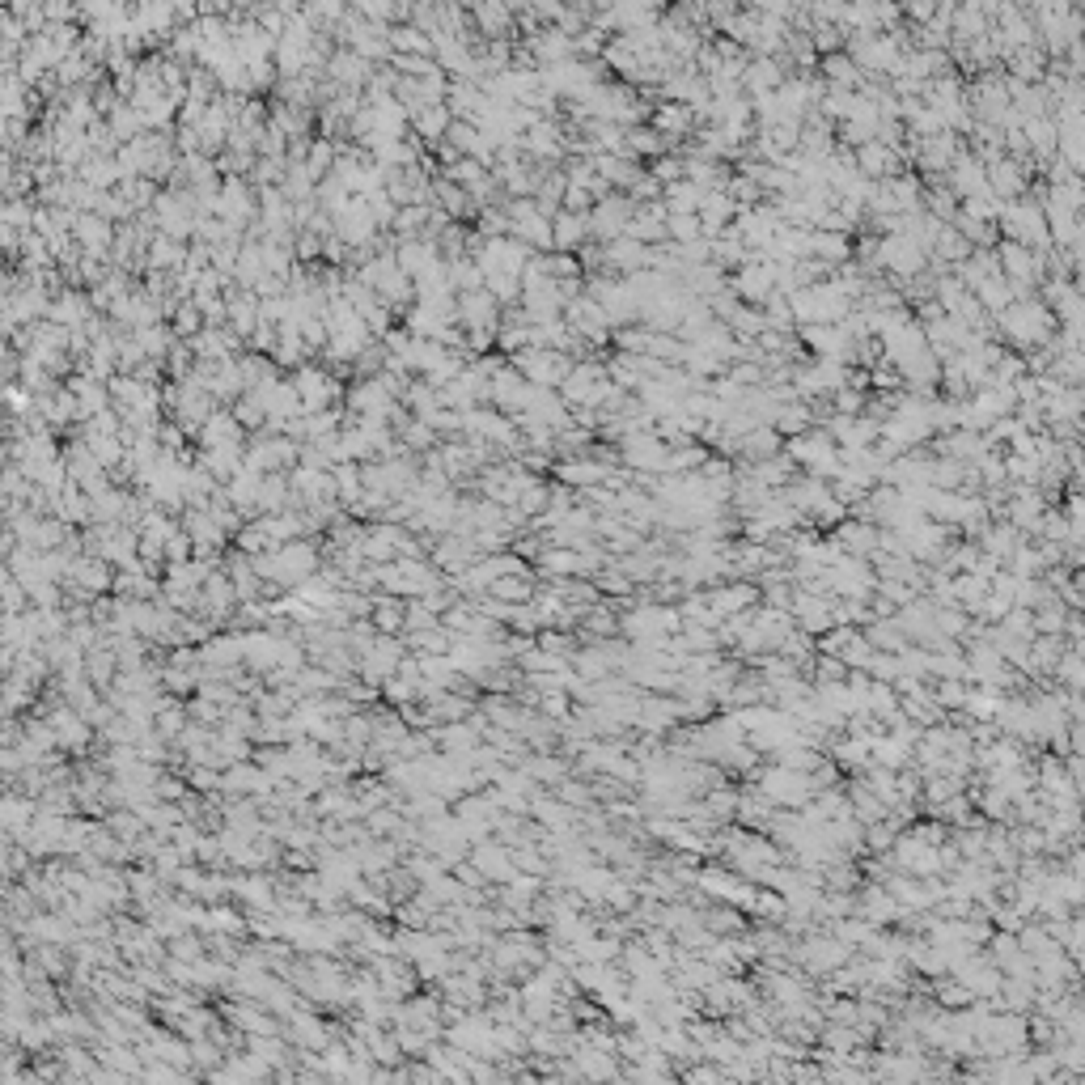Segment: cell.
Returning a JSON list of instances; mask_svg holds the SVG:
<instances>
[{"mask_svg": "<svg viewBox=\"0 0 1085 1085\" xmlns=\"http://www.w3.org/2000/svg\"><path fill=\"white\" fill-rule=\"evenodd\" d=\"M632 200L624 191H611V195H602V200L590 208V242H615V238H624L628 234V221H632Z\"/></svg>", "mask_w": 1085, "mask_h": 1085, "instance_id": "cell-2", "label": "cell"}, {"mask_svg": "<svg viewBox=\"0 0 1085 1085\" xmlns=\"http://www.w3.org/2000/svg\"><path fill=\"white\" fill-rule=\"evenodd\" d=\"M810 259L827 263V268H844V263H852V238L848 234H818V229H810Z\"/></svg>", "mask_w": 1085, "mask_h": 1085, "instance_id": "cell-8", "label": "cell"}, {"mask_svg": "<svg viewBox=\"0 0 1085 1085\" xmlns=\"http://www.w3.org/2000/svg\"><path fill=\"white\" fill-rule=\"evenodd\" d=\"M496 318H501V306L488 297V289L462 293V323L471 331H496Z\"/></svg>", "mask_w": 1085, "mask_h": 1085, "instance_id": "cell-9", "label": "cell"}, {"mask_svg": "<svg viewBox=\"0 0 1085 1085\" xmlns=\"http://www.w3.org/2000/svg\"><path fill=\"white\" fill-rule=\"evenodd\" d=\"M649 179H657L662 187H674V183H683V157L679 153H662V157H653V162L645 166Z\"/></svg>", "mask_w": 1085, "mask_h": 1085, "instance_id": "cell-17", "label": "cell"}, {"mask_svg": "<svg viewBox=\"0 0 1085 1085\" xmlns=\"http://www.w3.org/2000/svg\"><path fill=\"white\" fill-rule=\"evenodd\" d=\"M590 242V217H573V212H556L551 217V251L577 255Z\"/></svg>", "mask_w": 1085, "mask_h": 1085, "instance_id": "cell-7", "label": "cell"}, {"mask_svg": "<svg viewBox=\"0 0 1085 1085\" xmlns=\"http://www.w3.org/2000/svg\"><path fill=\"white\" fill-rule=\"evenodd\" d=\"M539 263H543V276L547 280H585V272H581V263H577V255H564V251H551V255H539Z\"/></svg>", "mask_w": 1085, "mask_h": 1085, "instance_id": "cell-16", "label": "cell"}, {"mask_svg": "<svg viewBox=\"0 0 1085 1085\" xmlns=\"http://www.w3.org/2000/svg\"><path fill=\"white\" fill-rule=\"evenodd\" d=\"M725 284L742 306H763L776 293V263H742L738 272L725 276Z\"/></svg>", "mask_w": 1085, "mask_h": 1085, "instance_id": "cell-3", "label": "cell"}, {"mask_svg": "<svg viewBox=\"0 0 1085 1085\" xmlns=\"http://www.w3.org/2000/svg\"><path fill=\"white\" fill-rule=\"evenodd\" d=\"M602 251H607V272L619 276V280L636 276V272H649V246H640L632 238H615V242L602 246Z\"/></svg>", "mask_w": 1085, "mask_h": 1085, "instance_id": "cell-6", "label": "cell"}, {"mask_svg": "<svg viewBox=\"0 0 1085 1085\" xmlns=\"http://www.w3.org/2000/svg\"><path fill=\"white\" fill-rule=\"evenodd\" d=\"M628 200H632V204H653V200H662V183L649 179V174H640V179L632 183V191H628Z\"/></svg>", "mask_w": 1085, "mask_h": 1085, "instance_id": "cell-19", "label": "cell"}, {"mask_svg": "<svg viewBox=\"0 0 1085 1085\" xmlns=\"http://www.w3.org/2000/svg\"><path fill=\"white\" fill-rule=\"evenodd\" d=\"M818 77H823V85H831V90H852V94H857L861 68L852 64L844 51H835V56H823V60H818Z\"/></svg>", "mask_w": 1085, "mask_h": 1085, "instance_id": "cell-10", "label": "cell"}, {"mask_svg": "<svg viewBox=\"0 0 1085 1085\" xmlns=\"http://www.w3.org/2000/svg\"><path fill=\"white\" fill-rule=\"evenodd\" d=\"M700 187H691L687 179L683 183H674V187H662V204H666V212H700Z\"/></svg>", "mask_w": 1085, "mask_h": 1085, "instance_id": "cell-15", "label": "cell"}, {"mask_svg": "<svg viewBox=\"0 0 1085 1085\" xmlns=\"http://www.w3.org/2000/svg\"><path fill=\"white\" fill-rule=\"evenodd\" d=\"M899 390H903V378L891 361H878L869 369V395H899Z\"/></svg>", "mask_w": 1085, "mask_h": 1085, "instance_id": "cell-18", "label": "cell"}, {"mask_svg": "<svg viewBox=\"0 0 1085 1085\" xmlns=\"http://www.w3.org/2000/svg\"><path fill=\"white\" fill-rule=\"evenodd\" d=\"M395 43L399 47H412V51H429V43L420 39V30H395Z\"/></svg>", "mask_w": 1085, "mask_h": 1085, "instance_id": "cell-20", "label": "cell"}, {"mask_svg": "<svg viewBox=\"0 0 1085 1085\" xmlns=\"http://www.w3.org/2000/svg\"><path fill=\"white\" fill-rule=\"evenodd\" d=\"M666 441H657L653 433H628L615 441V454H619V467L624 471H636V475H662L666 467Z\"/></svg>", "mask_w": 1085, "mask_h": 1085, "instance_id": "cell-1", "label": "cell"}, {"mask_svg": "<svg viewBox=\"0 0 1085 1085\" xmlns=\"http://www.w3.org/2000/svg\"><path fill=\"white\" fill-rule=\"evenodd\" d=\"M1035 179L1022 162H1013V157H1001V162H992L984 166V183H988V195L996 204H1013V200H1022L1026 195V183Z\"/></svg>", "mask_w": 1085, "mask_h": 1085, "instance_id": "cell-4", "label": "cell"}, {"mask_svg": "<svg viewBox=\"0 0 1085 1085\" xmlns=\"http://www.w3.org/2000/svg\"><path fill=\"white\" fill-rule=\"evenodd\" d=\"M551 475H556V484L573 488V492H590V488L607 484L611 467H602L594 458H568V462H551Z\"/></svg>", "mask_w": 1085, "mask_h": 1085, "instance_id": "cell-5", "label": "cell"}, {"mask_svg": "<svg viewBox=\"0 0 1085 1085\" xmlns=\"http://www.w3.org/2000/svg\"><path fill=\"white\" fill-rule=\"evenodd\" d=\"M666 242H670V246L704 242V238H700V217H696V212H683V217H679V212H670V217H666Z\"/></svg>", "mask_w": 1085, "mask_h": 1085, "instance_id": "cell-13", "label": "cell"}, {"mask_svg": "<svg viewBox=\"0 0 1085 1085\" xmlns=\"http://www.w3.org/2000/svg\"><path fill=\"white\" fill-rule=\"evenodd\" d=\"M708 458H713V450L700 446V441H687V446H670V450H666V467H662V475H696Z\"/></svg>", "mask_w": 1085, "mask_h": 1085, "instance_id": "cell-11", "label": "cell"}, {"mask_svg": "<svg viewBox=\"0 0 1085 1085\" xmlns=\"http://www.w3.org/2000/svg\"><path fill=\"white\" fill-rule=\"evenodd\" d=\"M475 26L484 39H513V9L505 5H475Z\"/></svg>", "mask_w": 1085, "mask_h": 1085, "instance_id": "cell-12", "label": "cell"}, {"mask_svg": "<svg viewBox=\"0 0 1085 1085\" xmlns=\"http://www.w3.org/2000/svg\"><path fill=\"white\" fill-rule=\"evenodd\" d=\"M729 331H734V340H759L763 331V314H759V306H738L734 314H729V323H725Z\"/></svg>", "mask_w": 1085, "mask_h": 1085, "instance_id": "cell-14", "label": "cell"}]
</instances>
